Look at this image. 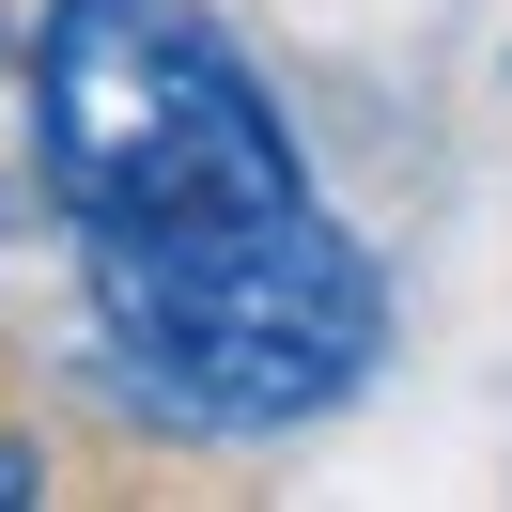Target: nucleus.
Instances as JSON below:
<instances>
[{
	"instance_id": "nucleus-1",
	"label": "nucleus",
	"mask_w": 512,
	"mask_h": 512,
	"mask_svg": "<svg viewBox=\"0 0 512 512\" xmlns=\"http://www.w3.org/2000/svg\"><path fill=\"white\" fill-rule=\"evenodd\" d=\"M32 171L94 357L156 435H311L388 357V264L326 218L280 94L202 0H47Z\"/></svg>"
},
{
	"instance_id": "nucleus-2",
	"label": "nucleus",
	"mask_w": 512,
	"mask_h": 512,
	"mask_svg": "<svg viewBox=\"0 0 512 512\" xmlns=\"http://www.w3.org/2000/svg\"><path fill=\"white\" fill-rule=\"evenodd\" d=\"M32 497H47V466H32L16 435H0V512H32Z\"/></svg>"
}]
</instances>
